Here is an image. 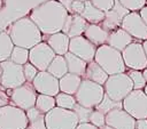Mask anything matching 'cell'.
Listing matches in <instances>:
<instances>
[{"instance_id":"1","label":"cell","mask_w":147,"mask_h":129,"mask_svg":"<svg viewBox=\"0 0 147 129\" xmlns=\"http://www.w3.org/2000/svg\"><path fill=\"white\" fill-rule=\"evenodd\" d=\"M68 14L67 9L57 0H47L34 7L29 17L42 34L48 35L62 31Z\"/></svg>"},{"instance_id":"2","label":"cell","mask_w":147,"mask_h":129,"mask_svg":"<svg viewBox=\"0 0 147 129\" xmlns=\"http://www.w3.org/2000/svg\"><path fill=\"white\" fill-rule=\"evenodd\" d=\"M8 34L14 46L25 49H31L42 40V33L29 16L15 21L10 25Z\"/></svg>"},{"instance_id":"3","label":"cell","mask_w":147,"mask_h":129,"mask_svg":"<svg viewBox=\"0 0 147 129\" xmlns=\"http://www.w3.org/2000/svg\"><path fill=\"white\" fill-rule=\"evenodd\" d=\"M94 61L108 73V75L124 73L126 71V66L124 64L122 53L107 43L96 48Z\"/></svg>"},{"instance_id":"4","label":"cell","mask_w":147,"mask_h":129,"mask_svg":"<svg viewBox=\"0 0 147 129\" xmlns=\"http://www.w3.org/2000/svg\"><path fill=\"white\" fill-rule=\"evenodd\" d=\"M74 96L77 104L84 107L95 108L101 103L105 96V89L103 86L99 83H95L87 79H83L79 84V88L77 89Z\"/></svg>"},{"instance_id":"5","label":"cell","mask_w":147,"mask_h":129,"mask_svg":"<svg viewBox=\"0 0 147 129\" xmlns=\"http://www.w3.org/2000/svg\"><path fill=\"white\" fill-rule=\"evenodd\" d=\"M105 94L115 102H122L132 90L133 83L126 72L109 75L103 84Z\"/></svg>"},{"instance_id":"6","label":"cell","mask_w":147,"mask_h":129,"mask_svg":"<svg viewBox=\"0 0 147 129\" xmlns=\"http://www.w3.org/2000/svg\"><path fill=\"white\" fill-rule=\"evenodd\" d=\"M47 129H76L79 121L72 110H65L55 106L45 114Z\"/></svg>"},{"instance_id":"7","label":"cell","mask_w":147,"mask_h":129,"mask_svg":"<svg viewBox=\"0 0 147 129\" xmlns=\"http://www.w3.org/2000/svg\"><path fill=\"white\" fill-rule=\"evenodd\" d=\"M23 65H18L10 59L0 63V84L6 89H14L25 83Z\"/></svg>"},{"instance_id":"8","label":"cell","mask_w":147,"mask_h":129,"mask_svg":"<svg viewBox=\"0 0 147 129\" xmlns=\"http://www.w3.org/2000/svg\"><path fill=\"white\" fill-rule=\"evenodd\" d=\"M28 123L24 110L14 105H3L0 107V129H25Z\"/></svg>"},{"instance_id":"9","label":"cell","mask_w":147,"mask_h":129,"mask_svg":"<svg viewBox=\"0 0 147 129\" xmlns=\"http://www.w3.org/2000/svg\"><path fill=\"white\" fill-rule=\"evenodd\" d=\"M123 110L136 120L147 119V95L142 89H133L123 100Z\"/></svg>"},{"instance_id":"10","label":"cell","mask_w":147,"mask_h":129,"mask_svg":"<svg viewBox=\"0 0 147 129\" xmlns=\"http://www.w3.org/2000/svg\"><path fill=\"white\" fill-rule=\"evenodd\" d=\"M37 96L38 92L31 82H25L17 88L10 89V100L13 103L11 105L17 106L24 111L36 105Z\"/></svg>"},{"instance_id":"11","label":"cell","mask_w":147,"mask_h":129,"mask_svg":"<svg viewBox=\"0 0 147 129\" xmlns=\"http://www.w3.org/2000/svg\"><path fill=\"white\" fill-rule=\"evenodd\" d=\"M121 53L126 68L142 71L147 67V57L145 55L142 43L133 41Z\"/></svg>"},{"instance_id":"12","label":"cell","mask_w":147,"mask_h":129,"mask_svg":"<svg viewBox=\"0 0 147 129\" xmlns=\"http://www.w3.org/2000/svg\"><path fill=\"white\" fill-rule=\"evenodd\" d=\"M55 56L56 54L45 41H41L29 49V62L34 65L38 71H47Z\"/></svg>"},{"instance_id":"13","label":"cell","mask_w":147,"mask_h":129,"mask_svg":"<svg viewBox=\"0 0 147 129\" xmlns=\"http://www.w3.org/2000/svg\"><path fill=\"white\" fill-rule=\"evenodd\" d=\"M38 94L55 97L60 92L59 79L48 73L47 71H39L31 82Z\"/></svg>"},{"instance_id":"14","label":"cell","mask_w":147,"mask_h":129,"mask_svg":"<svg viewBox=\"0 0 147 129\" xmlns=\"http://www.w3.org/2000/svg\"><path fill=\"white\" fill-rule=\"evenodd\" d=\"M121 27L132 38L138 40H147V25L139 15V11H130L123 19Z\"/></svg>"},{"instance_id":"15","label":"cell","mask_w":147,"mask_h":129,"mask_svg":"<svg viewBox=\"0 0 147 129\" xmlns=\"http://www.w3.org/2000/svg\"><path fill=\"white\" fill-rule=\"evenodd\" d=\"M96 48L98 47H95L84 35L71 38L70 42H69V51L72 53L74 55L78 56L79 58L84 59L87 63L94 61Z\"/></svg>"},{"instance_id":"16","label":"cell","mask_w":147,"mask_h":129,"mask_svg":"<svg viewBox=\"0 0 147 129\" xmlns=\"http://www.w3.org/2000/svg\"><path fill=\"white\" fill-rule=\"evenodd\" d=\"M130 11L119 2V0H114V6L110 10L105 13V19L101 23V26L110 32L117 27H121V24L124 19V17Z\"/></svg>"},{"instance_id":"17","label":"cell","mask_w":147,"mask_h":129,"mask_svg":"<svg viewBox=\"0 0 147 129\" xmlns=\"http://www.w3.org/2000/svg\"><path fill=\"white\" fill-rule=\"evenodd\" d=\"M136 121L123 108H115L106 114V124L114 129H136Z\"/></svg>"},{"instance_id":"18","label":"cell","mask_w":147,"mask_h":129,"mask_svg":"<svg viewBox=\"0 0 147 129\" xmlns=\"http://www.w3.org/2000/svg\"><path fill=\"white\" fill-rule=\"evenodd\" d=\"M87 25H88V23L80 15L68 14L61 32H63L64 34H67L71 39V38H75V37L83 35Z\"/></svg>"},{"instance_id":"19","label":"cell","mask_w":147,"mask_h":129,"mask_svg":"<svg viewBox=\"0 0 147 129\" xmlns=\"http://www.w3.org/2000/svg\"><path fill=\"white\" fill-rule=\"evenodd\" d=\"M132 42H133V38L122 27H117L109 32L106 43L119 51H123Z\"/></svg>"},{"instance_id":"20","label":"cell","mask_w":147,"mask_h":129,"mask_svg":"<svg viewBox=\"0 0 147 129\" xmlns=\"http://www.w3.org/2000/svg\"><path fill=\"white\" fill-rule=\"evenodd\" d=\"M56 55L64 56L69 51V42L70 38L64 34L63 32H56L54 34H48L46 35V41H45Z\"/></svg>"},{"instance_id":"21","label":"cell","mask_w":147,"mask_h":129,"mask_svg":"<svg viewBox=\"0 0 147 129\" xmlns=\"http://www.w3.org/2000/svg\"><path fill=\"white\" fill-rule=\"evenodd\" d=\"M109 32L106 31L101 24H88L84 31V37L91 41L95 47H100L107 42Z\"/></svg>"},{"instance_id":"22","label":"cell","mask_w":147,"mask_h":129,"mask_svg":"<svg viewBox=\"0 0 147 129\" xmlns=\"http://www.w3.org/2000/svg\"><path fill=\"white\" fill-rule=\"evenodd\" d=\"M108 78H109L108 73L95 61H92V62H88L87 63L84 79L91 80V81H93L95 83H99V84L103 86L106 83V81H107Z\"/></svg>"},{"instance_id":"23","label":"cell","mask_w":147,"mask_h":129,"mask_svg":"<svg viewBox=\"0 0 147 129\" xmlns=\"http://www.w3.org/2000/svg\"><path fill=\"white\" fill-rule=\"evenodd\" d=\"M64 59L67 62V67H68V72L79 75L84 79L85 76V72H86V66H87V62H85L84 59L79 58L78 56L74 55L72 53L68 51L64 55Z\"/></svg>"},{"instance_id":"24","label":"cell","mask_w":147,"mask_h":129,"mask_svg":"<svg viewBox=\"0 0 147 129\" xmlns=\"http://www.w3.org/2000/svg\"><path fill=\"white\" fill-rule=\"evenodd\" d=\"M82 80H83L82 76L68 72L61 79H59L60 91L64 92V94H69V95H75L77 89L79 88Z\"/></svg>"},{"instance_id":"25","label":"cell","mask_w":147,"mask_h":129,"mask_svg":"<svg viewBox=\"0 0 147 129\" xmlns=\"http://www.w3.org/2000/svg\"><path fill=\"white\" fill-rule=\"evenodd\" d=\"M80 16L88 23V24H101L105 19V11L94 7L90 0L85 1V7Z\"/></svg>"},{"instance_id":"26","label":"cell","mask_w":147,"mask_h":129,"mask_svg":"<svg viewBox=\"0 0 147 129\" xmlns=\"http://www.w3.org/2000/svg\"><path fill=\"white\" fill-rule=\"evenodd\" d=\"M28 116V127L30 129H47L45 123V114L41 113L36 106L30 107L25 111Z\"/></svg>"},{"instance_id":"27","label":"cell","mask_w":147,"mask_h":129,"mask_svg":"<svg viewBox=\"0 0 147 129\" xmlns=\"http://www.w3.org/2000/svg\"><path fill=\"white\" fill-rule=\"evenodd\" d=\"M47 72L51 73L52 75H54L57 79H61L64 74L68 73V67H67V62L64 59V56H60L56 55L54 57V59L51 62Z\"/></svg>"},{"instance_id":"28","label":"cell","mask_w":147,"mask_h":129,"mask_svg":"<svg viewBox=\"0 0 147 129\" xmlns=\"http://www.w3.org/2000/svg\"><path fill=\"white\" fill-rule=\"evenodd\" d=\"M14 47L9 34L7 32H0V63L9 59Z\"/></svg>"},{"instance_id":"29","label":"cell","mask_w":147,"mask_h":129,"mask_svg":"<svg viewBox=\"0 0 147 129\" xmlns=\"http://www.w3.org/2000/svg\"><path fill=\"white\" fill-rule=\"evenodd\" d=\"M41 113L46 114L48 113L51 110H53L56 104H55V97L53 96H48V95H41L38 94L37 96V100H36V105H34Z\"/></svg>"},{"instance_id":"30","label":"cell","mask_w":147,"mask_h":129,"mask_svg":"<svg viewBox=\"0 0 147 129\" xmlns=\"http://www.w3.org/2000/svg\"><path fill=\"white\" fill-rule=\"evenodd\" d=\"M55 104H56L57 107H61V108L74 110L77 102H76L74 95H69V94H64V92L60 91L55 96Z\"/></svg>"},{"instance_id":"31","label":"cell","mask_w":147,"mask_h":129,"mask_svg":"<svg viewBox=\"0 0 147 129\" xmlns=\"http://www.w3.org/2000/svg\"><path fill=\"white\" fill-rule=\"evenodd\" d=\"M115 108H123L122 102H115V100H113L111 98H109V97L105 94V96H103L101 103H100L94 110H98V111H100V112L103 113V114H107L108 112H110V111H113V110H115Z\"/></svg>"},{"instance_id":"32","label":"cell","mask_w":147,"mask_h":129,"mask_svg":"<svg viewBox=\"0 0 147 129\" xmlns=\"http://www.w3.org/2000/svg\"><path fill=\"white\" fill-rule=\"evenodd\" d=\"M9 59L18 65H24L29 62V49L22 48V47H14Z\"/></svg>"},{"instance_id":"33","label":"cell","mask_w":147,"mask_h":129,"mask_svg":"<svg viewBox=\"0 0 147 129\" xmlns=\"http://www.w3.org/2000/svg\"><path fill=\"white\" fill-rule=\"evenodd\" d=\"M127 75L130 76V79L132 80L133 83V89H144L146 86V80L144 78L142 71H137V70H129Z\"/></svg>"},{"instance_id":"34","label":"cell","mask_w":147,"mask_h":129,"mask_svg":"<svg viewBox=\"0 0 147 129\" xmlns=\"http://www.w3.org/2000/svg\"><path fill=\"white\" fill-rule=\"evenodd\" d=\"M93 110L94 108H88V107H84L79 104H76L72 111L76 113L79 123H85V122H90V116H91V113Z\"/></svg>"},{"instance_id":"35","label":"cell","mask_w":147,"mask_h":129,"mask_svg":"<svg viewBox=\"0 0 147 129\" xmlns=\"http://www.w3.org/2000/svg\"><path fill=\"white\" fill-rule=\"evenodd\" d=\"M119 2L129 11H139L142 7L147 5L146 0H119Z\"/></svg>"},{"instance_id":"36","label":"cell","mask_w":147,"mask_h":129,"mask_svg":"<svg viewBox=\"0 0 147 129\" xmlns=\"http://www.w3.org/2000/svg\"><path fill=\"white\" fill-rule=\"evenodd\" d=\"M90 123H92L93 126L101 128L106 124V114L101 113L98 110H93L90 116Z\"/></svg>"},{"instance_id":"37","label":"cell","mask_w":147,"mask_h":129,"mask_svg":"<svg viewBox=\"0 0 147 129\" xmlns=\"http://www.w3.org/2000/svg\"><path fill=\"white\" fill-rule=\"evenodd\" d=\"M38 72H39L38 68L34 65H32L30 62H28V63H25L23 65V73H24L26 82H32Z\"/></svg>"},{"instance_id":"38","label":"cell","mask_w":147,"mask_h":129,"mask_svg":"<svg viewBox=\"0 0 147 129\" xmlns=\"http://www.w3.org/2000/svg\"><path fill=\"white\" fill-rule=\"evenodd\" d=\"M91 3L102 11H108L114 6V0H90Z\"/></svg>"},{"instance_id":"39","label":"cell","mask_w":147,"mask_h":129,"mask_svg":"<svg viewBox=\"0 0 147 129\" xmlns=\"http://www.w3.org/2000/svg\"><path fill=\"white\" fill-rule=\"evenodd\" d=\"M84 7H85V2L78 1V0H74L72 5H71V14L80 15L83 13V10H84Z\"/></svg>"},{"instance_id":"40","label":"cell","mask_w":147,"mask_h":129,"mask_svg":"<svg viewBox=\"0 0 147 129\" xmlns=\"http://www.w3.org/2000/svg\"><path fill=\"white\" fill-rule=\"evenodd\" d=\"M57 1L67 9V11L69 14H71V5H72V1L74 0H57Z\"/></svg>"},{"instance_id":"41","label":"cell","mask_w":147,"mask_h":129,"mask_svg":"<svg viewBox=\"0 0 147 129\" xmlns=\"http://www.w3.org/2000/svg\"><path fill=\"white\" fill-rule=\"evenodd\" d=\"M136 129H147V119L136 121Z\"/></svg>"},{"instance_id":"42","label":"cell","mask_w":147,"mask_h":129,"mask_svg":"<svg viewBox=\"0 0 147 129\" xmlns=\"http://www.w3.org/2000/svg\"><path fill=\"white\" fill-rule=\"evenodd\" d=\"M76 129H99L98 127L93 126L90 122H85V123H78V126L76 127Z\"/></svg>"},{"instance_id":"43","label":"cell","mask_w":147,"mask_h":129,"mask_svg":"<svg viewBox=\"0 0 147 129\" xmlns=\"http://www.w3.org/2000/svg\"><path fill=\"white\" fill-rule=\"evenodd\" d=\"M139 15L140 17L142 18V21L145 22V24L147 25V5L145 7H142L140 10H139Z\"/></svg>"},{"instance_id":"44","label":"cell","mask_w":147,"mask_h":129,"mask_svg":"<svg viewBox=\"0 0 147 129\" xmlns=\"http://www.w3.org/2000/svg\"><path fill=\"white\" fill-rule=\"evenodd\" d=\"M141 43H142V48H144V51H145V55H146V57H147V40H145V41H142Z\"/></svg>"},{"instance_id":"45","label":"cell","mask_w":147,"mask_h":129,"mask_svg":"<svg viewBox=\"0 0 147 129\" xmlns=\"http://www.w3.org/2000/svg\"><path fill=\"white\" fill-rule=\"evenodd\" d=\"M142 74H144V78H145V80H146V82H147V67H146L145 70H142Z\"/></svg>"},{"instance_id":"46","label":"cell","mask_w":147,"mask_h":129,"mask_svg":"<svg viewBox=\"0 0 147 129\" xmlns=\"http://www.w3.org/2000/svg\"><path fill=\"white\" fill-rule=\"evenodd\" d=\"M99 129H114V128H111L110 126H107V124H105L103 127H101V128H99Z\"/></svg>"},{"instance_id":"47","label":"cell","mask_w":147,"mask_h":129,"mask_svg":"<svg viewBox=\"0 0 147 129\" xmlns=\"http://www.w3.org/2000/svg\"><path fill=\"white\" fill-rule=\"evenodd\" d=\"M142 90H144V91H145V94L147 95V83H146V86H145V88H144Z\"/></svg>"},{"instance_id":"48","label":"cell","mask_w":147,"mask_h":129,"mask_svg":"<svg viewBox=\"0 0 147 129\" xmlns=\"http://www.w3.org/2000/svg\"><path fill=\"white\" fill-rule=\"evenodd\" d=\"M78 1H83V2H85V1H87V0H78Z\"/></svg>"},{"instance_id":"49","label":"cell","mask_w":147,"mask_h":129,"mask_svg":"<svg viewBox=\"0 0 147 129\" xmlns=\"http://www.w3.org/2000/svg\"><path fill=\"white\" fill-rule=\"evenodd\" d=\"M25 129H30V128H29V127H26V128H25Z\"/></svg>"},{"instance_id":"50","label":"cell","mask_w":147,"mask_h":129,"mask_svg":"<svg viewBox=\"0 0 147 129\" xmlns=\"http://www.w3.org/2000/svg\"><path fill=\"white\" fill-rule=\"evenodd\" d=\"M146 1H147V0H146Z\"/></svg>"},{"instance_id":"51","label":"cell","mask_w":147,"mask_h":129,"mask_svg":"<svg viewBox=\"0 0 147 129\" xmlns=\"http://www.w3.org/2000/svg\"><path fill=\"white\" fill-rule=\"evenodd\" d=\"M0 1H1V0H0Z\"/></svg>"}]
</instances>
